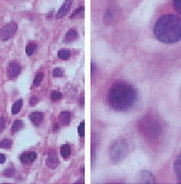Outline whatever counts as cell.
I'll use <instances>...</instances> for the list:
<instances>
[{
    "mask_svg": "<svg viewBox=\"0 0 181 184\" xmlns=\"http://www.w3.org/2000/svg\"><path fill=\"white\" fill-rule=\"evenodd\" d=\"M53 75L54 77H62L63 75V70L61 68H55L53 71Z\"/></svg>",
    "mask_w": 181,
    "mask_h": 184,
    "instance_id": "25",
    "label": "cell"
},
{
    "mask_svg": "<svg viewBox=\"0 0 181 184\" xmlns=\"http://www.w3.org/2000/svg\"><path fill=\"white\" fill-rule=\"evenodd\" d=\"M154 34L161 42L172 44L181 40V20L174 14L162 16L154 26Z\"/></svg>",
    "mask_w": 181,
    "mask_h": 184,
    "instance_id": "1",
    "label": "cell"
},
{
    "mask_svg": "<svg viewBox=\"0 0 181 184\" xmlns=\"http://www.w3.org/2000/svg\"><path fill=\"white\" fill-rule=\"evenodd\" d=\"M37 158V154L34 151H28L25 152L20 157V160L23 163H31L34 161Z\"/></svg>",
    "mask_w": 181,
    "mask_h": 184,
    "instance_id": "9",
    "label": "cell"
},
{
    "mask_svg": "<svg viewBox=\"0 0 181 184\" xmlns=\"http://www.w3.org/2000/svg\"><path fill=\"white\" fill-rule=\"evenodd\" d=\"M23 127V122L22 120H16L15 122H14L13 125H12L11 129V132L13 133H16Z\"/></svg>",
    "mask_w": 181,
    "mask_h": 184,
    "instance_id": "17",
    "label": "cell"
},
{
    "mask_svg": "<svg viewBox=\"0 0 181 184\" xmlns=\"http://www.w3.org/2000/svg\"><path fill=\"white\" fill-rule=\"evenodd\" d=\"M17 24L15 22H11L5 25L0 30V39L2 40H8L11 38L17 31Z\"/></svg>",
    "mask_w": 181,
    "mask_h": 184,
    "instance_id": "5",
    "label": "cell"
},
{
    "mask_svg": "<svg viewBox=\"0 0 181 184\" xmlns=\"http://www.w3.org/2000/svg\"><path fill=\"white\" fill-rule=\"evenodd\" d=\"M5 161V157L2 154H0V163H4Z\"/></svg>",
    "mask_w": 181,
    "mask_h": 184,
    "instance_id": "30",
    "label": "cell"
},
{
    "mask_svg": "<svg viewBox=\"0 0 181 184\" xmlns=\"http://www.w3.org/2000/svg\"><path fill=\"white\" fill-rule=\"evenodd\" d=\"M58 57L62 60H68L71 57V51L67 49H61L58 51Z\"/></svg>",
    "mask_w": 181,
    "mask_h": 184,
    "instance_id": "18",
    "label": "cell"
},
{
    "mask_svg": "<svg viewBox=\"0 0 181 184\" xmlns=\"http://www.w3.org/2000/svg\"><path fill=\"white\" fill-rule=\"evenodd\" d=\"M22 105H23V100L20 99V100H17L14 102L13 107H12L11 112L14 115L17 114L20 111L22 108Z\"/></svg>",
    "mask_w": 181,
    "mask_h": 184,
    "instance_id": "16",
    "label": "cell"
},
{
    "mask_svg": "<svg viewBox=\"0 0 181 184\" xmlns=\"http://www.w3.org/2000/svg\"><path fill=\"white\" fill-rule=\"evenodd\" d=\"M59 121L62 125H68L70 123L71 116L68 111H63L59 115Z\"/></svg>",
    "mask_w": 181,
    "mask_h": 184,
    "instance_id": "13",
    "label": "cell"
},
{
    "mask_svg": "<svg viewBox=\"0 0 181 184\" xmlns=\"http://www.w3.org/2000/svg\"><path fill=\"white\" fill-rule=\"evenodd\" d=\"M30 119L34 125H39L43 119V115L40 112H33L30 115Z\"/></svg>",
    "mask_w": 181,
    "mask_h": 184,
    "instance_id": "11",
    "label": "cell"
},
{
    "mask_svg": "<svg viewBox=\"0 0 181 184\" xmlns=\"http://www.w3.org/2000/svg\"><path fill=\"white\" fill-rule=\"evenodd\" d=\"M42 78H43V74H42V72H39V73H37L34 81V86H39V85H40L41 82H42Z\"/></svg>",
    "mask_w": 181,
    "mask_h": 184,
    "instance_id": "20",
    "label": "cell"
},
{
    "mask_svg": "<svg viewBox=\"0 0 181 184\" xmlns=\"http://www.w3.org/2000/svg\"><path fill=\"white\" fill-rule=\"evenodd\" d=\"M11 146V141L10 139H3L0 141V148H9Z\"/></svg>",
    "mask_w": 181,
    "mask_h": 184,
    "instance_id": "22",
    "label": "cell"
},
{
    "mask_svg": "<svg viewBox=\"0 0 181 184\" xmlns=\"http://www.w3.org/2000/svg\"><path fill=\"white\" fill-rule=\"evenodd\" d=\"M78 34L77 31L75 29H70L65 34V40L66 42H72L75 40L77 37Z\"/></svg>",
    "mask_w": 181,
    "mask_h": 184,
    "instance_id": "14",
    "label": "cell"
},
{
    "mask_svg": "<svg viewBox=\"0 0 181 184\" xmlns=\"http://www.w3.org/2000/svg\"><path fill=\"white\" fill-rule=\"evenodd\" d=\"M37 48V44L34 42H30L26 47V53L28 55H31Z\"/></svg>",
    "mask_w": 181,
    "mask_h": 184,
    "instance_id": "19",
    "label": "cell"
},
{
    "mask_svg": "<svg viewBox=\"0 0 181 184\" xmlns=\"http://www.w3.org/2000/svg\"><path fill=\"white\" fill-rule=\"evenodd\" d=\"M135 180L138 183H155V179L153 174L148 171H140L137 173Z\"/></svg>",
    "mask_w": 181,
    "mask_h": 184,
    "instance_id": "6",
    "label": "cell"
},
{
    "mask_svg": "<svg viewBox=\"0 0 181 184\" xmlns=\"http://www.w3.org/2000/svg\"><path fill=\"white\" fill-rule=\"evenodd\" d=\"M29 102H30V104H31V106H34V105L38 102V98H37V97L36 96H33L31 97V99H30Z\"/></svg>",
    "mask_w": 181,
    "mask_h": 184,
    "instance_id": "29",
    "label": "cell"
},
{
    "mask_svg": "<svg viewBox=\"0 0 181 184\" xmlns=\"http://www.w3.org/2000/svg\"><path fill=\"white\" fill-rule=\"evenodd\" d=\"M174 169L177 178L181 183V154L174 161Z\"/></svg>",
    "mask_w": 181,
    "mask_h": 184,
    "instance_id": "12",
    "label": "cell"
},
{
    "mask_svg": "<svg viewBox=\"0 0 181 184\" xmlns=\"http://www.w3.org/2000/svg\"><path fill=\"white\" fill-rule=\"evenodd\" d=\"M173 5H174V9H175L179 14H181V0H174Z\"/></svg>",
    "mask_w": 181,
    "mask_h": 184,
    "instance_id": "24",
    "label": "cell"
},
{
    "mask_svg": "<svg viewBox=\"0 0 181 184\" xmlns=\"http://www.w3.org/2000/svg\"><path fill=\"white\" fill-rule=\"evenodd\" d=\"M6 125V120L4 117H1L0 118V133L3 131V130L5 127Z\"/></svg>",
    "mask_w": 181,
    "mask_h": 184,
    "instance_id": "28",
    "label": "cell"
},
{
    "mask_svg": "<svg viewBox=\"0 0 181 184\" xmlns=\"http://www.w3.org/2000/svg\"><path fill=\"white\" fill-rule=\"evenodd\" d=\"M14 174H15V170L14 169H8L4 171V175L8 177H13Z\"/></svg>",
    "mask_w": 181,
    "mask_h": 184,
    "instance_id": "26",
    "label": "cell"
},
{
    "mask_svg": "<svg viewBox=\"0 0 181 184\" xmlns=\"http://www.w3.org/2000/svg\"><path fill=\"white\" fill-rule=\"evenodd\" d=\"M78 133L80 136L84 137L85 136V122H82L78 126Z\"/></svg>",
    "mask_w": 181,
    "mask_h": 184,
    "instance_id": "23",
    "label": "cell"
},
{
    "mask_svg": "<svg viewBox=\"0 0 181 184\" xmlns=\"http://www.w3.org/2000/svg\"><path fill=\"white\" fill-rule=\"evenodd\" d=\"M136 89L126 83H119L111 88L108 95L109 104L116 111H125L130 109L137 100Z\"/></svg>",
    "mask_w": 181,
    "mask_h": 184,
    "instance_id": "2",
    "label": "cell"
},
{
    "mask_svg": "<svg viewBox=\"0 0 181 184\" xmlns=\"http://www.w3.org/2000/svg\"><path fill=\"white\" fill-rule=\"evenodd\" d=\"M21 67L17 61H11L8 67V74L10 78H16L20 73Z\"/></svg>",
    "mask_w": 181,
    "mask_h": 184,
    "instance_id": "7",
    "label": "cell"
},
{
    "mask_svg": "<svg viewBox=\"0 0 181 184\" xmlns=\"http://www.w3.org/2000/svg\"><path fill=\"white\" fill-rule=\"evenodd\" d=\"M128 154V145L122 138L116 139L110 148V158L114 163H120Z\"/></svg>",
    "mask_w": 181,
    "mask_h": 184,
    "instance_id": "4",
    "label": "cell"
},
{
    "mask_svg": "<svg viewBox=\"0 0 181 184\" xmlns=\"http://www.w3.org/2000/svg\"><path fill=\"white\" fill-rule=\"evenodd\" d=\"M62 94L57 91H53L51 93V98L52 101H58L62 98Z\"/></svg>",
    "mask_w": 181,
    "mask_h": 184,
    "instance_id": "21",
    "label": "cell"
},
{
    "mask_svg": "<svg viewBox=\"0 0 181 184\" xmlns=\"http://www.w3.org/2000/svg\"><path fill=\"white\" fill-rule=\"evenodd\" d=\"M139 125L141 132L148 138H157L161 133V125L157 118L153 116L148 115L145 116Z\"/></svg>",
    "mask_w": 181,
    "mask_h": 184,
    "instance_id": "3",
    "label": "cell"
},
{
    "mask_svg": "<svg viewBox=\"0 0 181 184\" xmlns=\"http://www.w3.org/2000/svg\"><path fill=\"white\" fill-rule=\"evenodd\" d=\"M59 164V160L57 156L55 154H50L46 159V165L49 169H56Z\"/></svg>",
    "mask_w": 181,
    "mask_h": 184,
    "instance_id": "10",
    "label": "cell"
},
{
    "mask_svg": "<svg viewBox=\"0 0 181 184\" xmlns=\"http://www.w3.org/2000/svg\"><path fill=\"white\" fill-rule=\"evenodd\" d=\"M71 147L68 144L63 145L61 147L60 154L63 158L66 159L68 158V157H69V156L71 155Z\"/></svg>",
    "mask_w": 181,
    "mask_h": 184,
    "instance_id": "15",
    "label": "cell"
},
{
    "mask_svg": "<svg viewBox=\"0 0 181 184\" xmlns=\"http://www.w3.org/2000/svg\"><path fill=\"white\" fill-rule=\"evenodd\" d=\"M83 11H84V7L79 8H77V10H75L74 11V13L72 14L71 16V18H74V17H76L77 16L79 15V14L83 13Z\"/></svg>",
    "mask_w": 181,
    "mask_h": 184,
    "instance_id": "27",
    "label": "cell"
},
{
    "mask_svg": "<svg viewBox=\"0 0 181 184\" xmlns=\"http://www.w3.org/2000/svg\"><path fill=\"white\" fill-rule=\"evenodd\" d=\"M71 4H72L71 0H66L65 2H64V4L62 5V7L60 8V9L58 11L57 14H56V18L59 19L65 17L66 14L68 13L69 11H70Z\"/></svg>",
    "mask_w": 181,
    "mask_h": 184,
    "instance_id": "8",
    "label": "cell"
}]
</instances>
